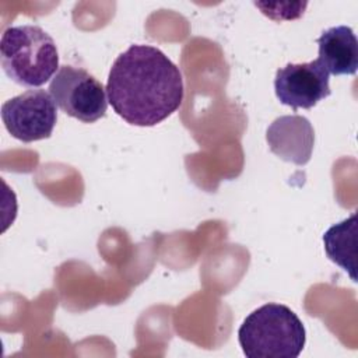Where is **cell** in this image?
Instances as JSON below:
<instances>
[{
  "label": "cell",
  "instance_id": "obj_1",
  "mask_svg": "<svg viewBox=\"0 0 358 358\" xmlns=\"http://www.w3.org/2000/svg\"><path fill=\"white\" fill-rule=\"evenodd\" d=\"M108 102L133 126H155L176 112L183 101V78L158 48L131 45L109 71Z\"/></svg>",
  "mask_w": 358,
  "mask_h": 358
},
{
  "label": "cell",
  "instance_id": "obj_2",
  "mask_svg": "<svg viewBox=\"0 0 358 358\" xmlns=\"http://www.w3.org/2000/svg\"><path fill=\"white\" fill-rule=\"evenodd\" d=\"M238 340L248 358H296L305 347L306 331L288 306L266 303L246 316Z\"/></svg>",
  "mask_w": 358,
  "mask_h": 358
},
{
  "label": "cell",
  "instance_id": "obj_3",
  "mask_svg": "<svg viewBox=\"0 0 358 358\" xmlns=\"http://www.w3.org/2000/svg\"><path fill=\"white\" fill-rule=\"evenodd\" d=\"M0 60L14 83L29 88L46 84L60 69L55 41L38 25L7 28L0 41Z\"/></svg>",
  "mask_w": 358,
  "mask_h": 358
},
{
  "label": "cell",
  "instance_id": "obj_4",
  "mask_svg": "<svg viewBox=\"0 0 358 358\" xmlns=\"http://www.w3.org/2000/svg\"><path fill=\"white\" fill-rule=\"evenodd\" d=\"M49 94L66 115L84 123L99 120L108 109L102 83L80 67L62 66L49 84Z\"/></svg>",
  "mask_w": 358,
  "mask_h": 358
},
{
  "label": "cell",
  "instance_id": "obj_5",
  "mask_svg": "<svg viewBox=\"0 0 358 358\" xmlns=\"http://www.w3.org/2000/svg\"><path fill=\"white\" fill-rule=\"evenodd\" d=\"M1 119L14 138L32 143L50 137L57 122V108L45 90H28L3 103Z\"/></svg>",
  "mask_w": 358,
  "mask_h": 358
},
{
  "label": "cell",
  "instance_id": "obj_6",
  "mask_svg": "<svg viewBox=\"0 0 358 358\" xmlns=\"http://www.w3.org/2000/svg\"><path fill=\"white\" fill-rule=\"evenodd\" d=\"M329 77L330 74L317 59L308 63H289L275 73V95L282 105L294 110L310 109L330 95Z\"/></svg>",
  "mask_w": 358,
  "mask_h": 358
},
{
  "label": "cell",
  "instance_id": "obj_7",
  "mask_svg": "<svg viewBox=\"0 0 358 358\" xmlns=\"http://www.w3.org/2000/svg\"><path fill=\"white\" fill-rule=\"evenodd\" d=\"M270 150L287 162L305 165L312 157L315 131L310 122L299 115L277 117L266 131Z\"/></svg>",
  "mask_w": 358,
  "mask_h": 358
},
{
  "label": "cell",
  "instance_id": "obj_8",
  "mask_svg": "<svg viewBox=\"0 0 358 358\" xmlns=\"http://www.w3.org/2000/svg\"><path fill=\"white\" fill-rule=\"evenodd\" d=\"M319 63L333 76H354L358 69V41L352 28L338 25L316 39Z\"/></svg>",
  "mask_w": 358,
  "mask_h": 358
},
{
  "label": "cell",
  "instance_id": "obj_9",
  "mask_svg": "<svg viewBox=\"0 0 358 358\" xmlns=\"http://www.w3.org/2000/svg\"><path fill=\"white\" fill-rule=\"evenodd\" d=\"M355 232L357 215L330 227L323 235L324 250L331 262L345 270L352 281L355 280Z\"/></svg>",
  "mask_w": 358,
  "mask_h": 358
}]
</instances>
